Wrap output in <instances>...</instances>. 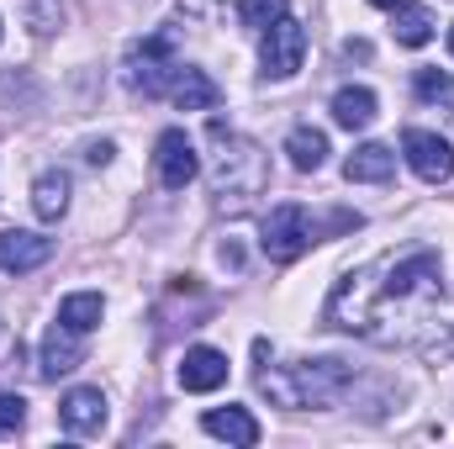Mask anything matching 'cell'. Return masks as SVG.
Here are the masks:
<instances>
[{"mask_svg":"<svg viewBox=\"0 0 454 449\" xmlns=\"http://www.w3.org/2000/svg\"><path fill=\"white\" fill-rule=\"evenodd\" d=\"M444 291V264L434 248H407V254H386L354 275H343L339 291L323 307V323L343 328V334H364L380 338V323H391V312L402 323H423L428 307ZM391 343V328H386Z\"/></svg>","mask_w":454,"mask_h":449,"instance_id":"cell-1","label":"cell"},{"mask_svg":"<svg viewBox=\"0 0 454 449\" xmlns=\"http://www.w3.org/2000/svg\"><path fill=\"white\" fill-rule=\"evenodd\" d=\"M354 386V370L343 359H301L280 370H259V391L280 407H339L343 391Z\"/></svg>","mask_w":454,"mask_h":449,"instance_id":"cell-2","label":"cell"},{"mask_svg":"<svg viewBox=\"0 0 454 449\" xmlns=\"http://www.w3.org/2000/svg\"><path fill=\"white\" fill-rule=\"evenodd\" d=\"M212 143H217V159H212V191L223 196V201H248V196H259L264 185H270V164H264V154H259V143H248L243 132H232L227 122L212 116Z\"/></svg>","mask_w":454,"mask_h":449,"instance_id":"cell-3","label":"cell"},{"mask_svg":"<svg viewBox=\"0 0 454 449\" xmlns=\"http://www.w3.org/2000/svg\"><path fill=\"white\" fill-rule=\"evenodd\" d=\"M317 243V223H312V212L301 207V201H286V207H275L264 227H259V248L275 259V264H291V259H301L307 248Z\"/></svg>","mask_w":454,"mask_h":449,"instance_id":"cell-4","label":"cell"},{"mask_svg":"<svg viewBox=\"0 0 454 449\" xmlns=\"http://www.w3.org/2000/svg\"><path fill=\"white\" fill-rule=\"evenodd\" d=\"M175 75H180V59H175V43H169L164 32H159V37H143V43L132 48V59H127V80H132L143 96H169Z\"/></svg>","mask_w":454,"mask_h":449,"instance_id":"cell-5","label":"cell"},{"mask_svg":"<svg viewBox=\"0 0 454 449\" xmlns=\"http://www.w3.org/2000/svg\"><path fill=\"white\" fill-rule=\"evenodd\" d=\"M301 59H307V27L286 11L275 27H264V37H259V64H264L270 80H291V75L301 69Z\"/></svg>","mask_w":454,"mask_h":449,"instance_id":"cell-6","label":"cell"},{"mask_svg":"<svg viewBox=\"0 0 454 449\" xmlns=\"http://www.w3.org/2000/svg\"><path fill=\"white\" fill-rule=\"evenodd\" d=\"M196 169H201V159H196V143L185 138V127L159 132V143H153V175H159V185L164 191H185L196 180Z\"/></svg>","mask_w":454,"mask_h":449,"instance_id":"cell-7","label":"cell"},{"mask_svg":"<svg viewBox=\"0 0 454 449\" xmlns=\"http://www.w3.org/2000/svg\"><path fill=\"white\" fill-rule=\"evenodd\" d=\"M402 154H407L412 175H418V180H428V185H444V180L454 175V148L439 138V132L407 127V132H402Z\"/></svg>","mask_w":454,"mask_h":449,"instance_id":"cell-8","label":"cell"},{"mask_svg":"<svg viewBox=\"0 0 454 449\" xmlns=\"http://www.w3.org/2000/svg\"><path fill=\"white\" fill-rule=\"evenodd\" d=\"M227 354L223 349H212V343H196V349H185V359H180V391H196V397H207V391H217L227 386Z\"/></svg>","mask_w":454,"mask_h":449,"instance_id":"cell-9","label":"cell"},{"mask_svg":"<svg viewBox=\"0 0 454 449\" xmlns=\"http://www.w3.org/2000/svg\"><path fill=\"white\" fill-rule=\"evenodd\" d=\"M48 254H53V238H43V232H27V227L0 232V270L5 275H32L37 264H48Z\"/></svg>","mask_w":454,"mask_h":449,"instance_id":"cell-10","label":"cell"},{"mask_svg":"<svg viewBox=\"0 0 454 449\" xmlns=\"http://www.w3.org/2000/svg\"><path fill=\"white\" fill-rule=\"evenodd\" d=\"M59 423L69 429V434H101L106 429V397H101V386H74L64 402H59Z\"/></svg>","mask_w":454,"mask_h":449,"instance_id":"cell-11","label":"cell"},{"mask_svg":"<svg viewBox=\"0 0 454 449\" xmlns=\"http://www.w3.org/2000/svg\"><path fill=\"white\" fill-rule=\"evenodd\" d=\"M85 334H74V328H64V323H53L48 338H43V375L48 381H59V375H69V370H80L85 365Z\"/></svg>","mask_w":454,"mask_h":449,"instance_id":"cell-12","label":"cell"},{"mask_svg":"<svg viewBox=\"0 0 454 449\" xmlns=\"http://www.w3.org/2000/svg\"><path fill=\"white\" fill-rule=\"evenodd\" d=\"M343 175H348L354 185H386V180L396 175V154H391L386 143H359V148L343 159Z\"/></svg>","mask_w":454,"mask_h":449,"instance_id":"cell-13","label":"cell"},{"mask_svg":"<svg viewBox=\"0 0 454 449\" xmlns=\"http://www.w3.org/2000/svg\"><path fill=\"white\" fill-rule=\"evenodd\" d=\"M201 429H207L212 439H227V445H238V449L259 445V418H254L248 407H212V413L201 418Z\"/></svg>","mask_w":454,"mask_h":449,"instance_id":"cell-14","label":"cell"},{"mask_svg":"<svg viewBox=\"0 0 454 449\" xmlns=\"http://www.w3.org/2000/svg\"><path fill=\"white\" fill-rule=\"evenodd\" d=\"M169 101H175L180 112H212V106L223 101V91H217V80H212L207 69H185V64H180V75H175V85H169Z\"/></svg>","mask_w":454,"mask_h":449,"instance_id":"cell-15","label":"cell"},{"mask_svg":"<svg viewBox=\"0 0 454 449\" xmlns=\"http://www.w3.org/2000/svg\"><path fill=\"white\" fill-rule=\"evenodd\" d=\"M32 212H37L43 223H59V217L69 212V175H64V169L37 175V185H32Z\"/></svg>","mask_w":454,"mask_h":449,"instance_id":"cell-16","label":"cell"},{"mask_svg":"<svg viewBox=\"0 0 454 449\" xmlns=\"http://www.w3.org/2000/svg\"><path fill=\"white\" fill-rule=\"evenodd\" d=\"M101 312H106L101 291H74V296L59 302V323L74 328V334H96V328H101Z\"/></svg>","mask_w":454,"mask_h":449,"instance_id":"cell-17","label":"cell"},{"mask_svg":"<svg viewBox=\"0 0 454 449\" xmlns=\"http://www.w3.org/2000/svg\"><path fill=\"white\" fill-rule=\"evenodd\" d=\"M333 122L348 127V132L370 127V122H375V91H364V85H343L339 96H333Z\"/></svg>","mask_w":454,"mask_h":449,"instance_id":"cell-18","label":"cell"},{"mask_svg":"<svg viewBox=\"0 0 454 449\" xmlns=\"http://www.w3.org/2000/svg\"><path fill=\"white\" fill-rule=\"evenodd\" d=\"M286 154H291V164H296L301 175H312V169H323V164H328V138H323L317 127H291Z\"/></svg>","mask_w":454,"mask_h":449,"instance_id":"cell-19","label":"cell"},{"mask_svg":"<svg viewBox=\"0 0 454 449\" xmlns=\"http://www.w3.org/2000/svg\"><path fill=\"white\" fill-rule=\"evenodd\" d=\"M396 43H407V48L434 43V16L418 11V5H402V11H396Z\"/></svg>","mask_w":454,"mask_h":449,"instance_id":"cell-20","label":"cell"},{"mask_svg":"<svg viewBox=\"0 0 454 449\" xmlns=\"http://www.w3.org/2000/svg\"><path fill=\"white\" fill-rule=\"evenodd\" d=\"M412 91H418V101H428V106H450L454 112V80L450 75H439V69H418V75H412Z\"/></svg>","mask_w":454,"mask_h":449,"instance_id":"cell-21","label":"cell"},{"mask_svg":"<svg viewBox=\"0 0 454 449\" xmlns=\"http://www.w3.org/2000/svg\"><path fill=\"white\" fill-rule=\"evenodd\" d=\"M286 11H291V0H238V21H243V27H254V32L275 27Z\"/></svg>","mask_w":454,"mask_h":449,"instance_id":"cell-22","label":"cell"},{"mask_svg":"<svg viewBox=\"0 0 454 449\" xmlns=\"http://www.w3.org/2000/svg\"><path fill=\"white\" fill-rule=\"evenodd\" d=\"M21 423H27V402L16 391H0V439H16Z\"/></svg>","mask_w":454,"mask_h":449,"instance_id":"cell-23","label":"cell"},{"mask_svg":"<svg viewBox=\"0 0 454 449\" xmlns=\"http://www.w3.org/2000/svg\"><path fill=\"white\" fill-rule=\"evenodd\" d=\"M85 159H90V164H106V159H112V143H90V154H85Z\"/></svg>","mask_w":454,"mask_h":449,"instance_id":"cell-24","label":"cell"},{"mask_svg":"<svg viewBox=\"0 0 454 449\" xmlns=\"http://www.w3.org/2000/svg\"><path fill=\"white\" fill-rule=\"evenodd\" d=\"M370 5H380V11H402V5H412V0H370Z\"/></svg>","mask_w":454,"mask_h":449,"instance_id":"cell-25","label":"cell"},{"mask_svg":"<svg viewBox=\"0 0 454 449\" xmlns=\"http://www.w3.org/2000/svg\"><path fill=\"white\" fill-rule=\"evenodd\" d=\"M450 53H454V27H450Z\"/></svg>","mask_w":454,"mask_h":449,"instance_id":"cell-26","label":"cell"},{"mask_svg":"<svg viewBox=\"0 0 454 449\" xmlns=\"http://www.w3.org/2000/svg\"><path fill=\"white\" fill-rule=\"evenodd\" d=\"M0 334H5V328H0Z\"/></svg>","mask_w":454,"mask_h":449,"instance_id":"cell-27","label":"cell"}]
</instances>
